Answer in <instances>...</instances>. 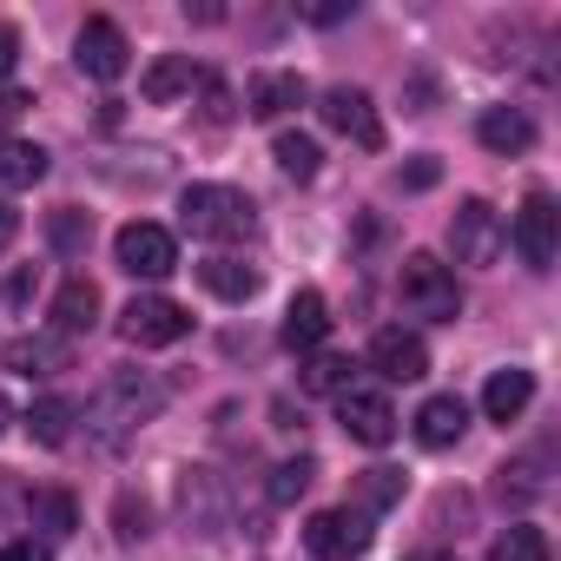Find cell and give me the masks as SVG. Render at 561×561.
Here are the masks:
<instances>
[{
  "mask_svg": "<svg viewBox=\"0 0 561 561\" xmlns=\"http://www.w3.org/2000/svg\"><path fill=\"white\" fill-rule=\"evenodd\" d=\"M179 218H185V231H192V238H218V244H231V238H251V231H257V205H251L238 185H185Z\"/></svg>",
  "mask_w": 561,
  "mask_h": 561,
  "instance_id": "obj_2",
  "label": "cell"
},
{
  "mask_svg": "<svg viewBox=\"0 0 561 561\" xmlns=\"http://www.w3.org/2000/svg\"><path fill=\"white\" fill-rule=\"evenodd\" d=\"M476 139H482L489 152L515 159V152H528V146H535V119H528L522 106H489V113L476 119Z\"/></svg>",
  "mask_w": 561,
  "mask_h": 561,
  "instance_id": "obj_17",
  "label": "cell"
},
{
  "mask_svg": "<svg viewBox=\"0 0 561 561\" xmlns=\"http://www.w3.org/2000/svg\"><path fill=\"white\" fill-rule=\"evenodd\" d=\"M305 541L318 561H357L370 548V515L364 508H324V515H311Z\"/></svg>",
  "mask_w": 561,
  "mask_h": 561,
  "instance_id": "obj_8",
  "label": "cell"
},
{
  "mask_svg": "<svg viewBox=\"0 0 561 561\" xmlns=\"http://www.w3.org/2000/svg\"><path fill=\"white\" fill-rule=\"evenodd\" d=\"M8 423H14V403H8V397H0V436H8Z\"/></svg>",
  "mask_w": 561,
  "mask_h": 561,
  "instance_id": "obj_43",
  "label": "cell"
},
{
  "mask_svg": "<svg viewBox=\"0 0 561 561\" xmlns=\"http://www.w3.org/2000/svg\"><path fill=\"white\" fill-rule=\"evenodd\" d=\"M185 331H192L185 305H172V298H159V291H146V298H133V305L119 311V337L139 344V351H165V344H179Z\"/></svg>",
  "mask_w": 561,
  "mask_h": 561,
  "instance_id": "obj_7",
  "label": "cell"
},
{
  "mask_svg": "<svg viewBox=\"0 0 561 561\" xmlns=\"http://www.w3.org/2000/svg\"><path fill=\"white\" fill-rule=\"evenodd\" d=\"M47 179V152L34 139H0V185L8 192H27Z\"/></svg>",
  "mask_w": 561,
  "mask_h": 561,
  "instance_id": "obj_24",
  "label": "cell"
},
{
  "mask_svg": "<svg viewBox=\"0 0 561 561\" xmlns=\"http://www.w3.org/2000/svg\"><path fill=\"white\" fill-rule=\"evenodd\" d=\"M390 502H403V469H364V476H357V508L377 515V508H390Z\"/></svg>",
  "mask_w": 561,
  "mask_h": 561,
  "instance_id": "obj_29",
  "label": "cell"
},
{
  "mask_svg": "<svg viewBox=\"0 0 561 561\" xmlns=\"http://www.w3.org/2000/svg\"><path fill=\"white\" fill-rule=\"evenodd\" d=\"M370 370H377L383 383H416V377H430V351H423L416 331L383 324V331L370 337Z\"/></svg>",
  "mask_w": 561,
  "mask_h": 561,
  "instance_id": "obj_11",
  "label": "cell"
},
{
  "mask_svg": "<svg viewBox=\"0 0 561 561\" xmlns=\"http://www.w3.org/2000/svg\"><path fill=\"white\" fill-rule=\"evenodd\" d=\"M198 93H205V106H198L205 126H225V119H231V87H225L218 73H198Z\"/></svg>",
  "mask_w": 561,
  "mask_h": 561,
  "instance_id": "obj_34",
  "label": "cell"
},
{
  "mask_svg": "<svg viewBox=\"0 0 561 561\" xmlns=\"http://www.w3.org/2000/svg\"><path fill=\"white\" fill-rule=\"evenodd\" d=\"M403 561H456V554H443V548H423V554H403Z\"/></svg>",
  "mask_w": 561,
  "mask_h": 561,
  "instance_id": "obj_42",
  "label": "cell"
},
{
  "mask_svg": "<svg viewBox=\"0 0 561 561\" xmlns=\"http://www.w3.org/2000/svg\"><path fill=\"white\" fill-rule=\"evenodd\" d=\"M449 251H456V264H495V257L508 251L502 211H495L489 198H462L456 218H449Z\"/></svg>",
  "mask_w": 561,
  "mask_h": 561,
  "instance_id": "obj_4",
  "label": "cell"
},
{
  "mask_svg": "<svg viewBox=\"0 0 561 561\" xmlns=\"http://www.w3.org/2000/svg\"><path fill=\"white\" fill-rule=\"evenodd\" d=\"M397 179H403V185H410V192H430V185H436V179H443V165H436V159H416V165H403V172H397Z\"/></svg>",
  "mask_w": 561,
  "mask_h": 561,
  "instance_id": "obj_35",
  "label": "cell"
},
{
  "mask_svg": "<svg viewBox=\"0 0 561 561\" xmlns=\"http://www.w3.org/2000/svg\"><path fill=\"white\" fill-rule=\"evenodd\" d=\"M548 489V476H541V456H522V462H508L502 469V482H495V495L502 502H528V495H541Z\"/></svg>",
  "mask_w": 561,
  "mask_h": 561,
  "instance_id": "obj_31",
  "label": "cell"
},
{
  "mask_svg": "<svg viewBox=\"0 0 561 561\" xmlns=\"http://www.w3.org/2000/svg\"><path fill=\"white\" fill-rule=\"evenodd\" d=\"M113 257H119L126 277H172L179 271V238L165 225H152V218H133V225H119Z\"/></svg>",
  "mask_w": 561,
  "mask_h": 561,
  "instance_id": "obj_5",
  "label": "cell"
},
{
  "mask_svg": "<svg viewBox=\"0 0 561 561\" xmlns=\"http://www.w3.org/2000/svg\"><path fill=\"white\" fill-rule=\"evenodd\" d=\"M311 482H318V462H311V456H298V462H277V469H271V508H291V502H298Z\"/></svg>",
  "mask_w": 561,
  "mask_h": 561,
  "instance_id": "obj_28",
  "label": "cell"
},
{
  "mask_svg": "<svg viewBox=\"0 0 561 561\" xmlns=\"http://www.w3.org/2000/svg\"><path fill=\"white\" fill-rule=\"evenodd\" d=\"M311 21H318V27H337V21H351V0H318V8H311Z\"/></svg>",
  "mask_w": 561,
  "mask_h": 561,
  "instance_id": "obj_38",
  "label": "cell"
},
{
  "mask_svg": "<svg viewBox=\"0 0 561 561\" xmlns=\"http://www.w3.org/2000/svg\"><path fill=\"white\" fill-rule=\"evenodd\" d=\"M27 298H34V271L21 264V271L8 277V305H27Z\"/></svg>",
  "mask_w": 561,
  "mask_h": 561,
  "instance_id": "obj_40",
  "label": "cell"
},
{
  "mask_svg": "<svg viewBox=\"0 0 561 561\" xmlns=\"http://www.w3.org/2000/svg\"><path fill=\"white\" fill-rule=\"evenodd\" d=\"M0 561H54V548L27 535V541H8V548H0Z\"/></svg>",
  "mask_w": 561,
  "mask_h": 561,
  "instance_id": "obj_36",
  "label": "cell"
},
{
  "mask_svg": "<svg viewBox=\"0 0 561 561\" xmlns=\"http://www.w3.org/2000/svg\"><path fill=\"white\" fill-rule=\"evenodd\" d=\"M430 106H436V80L416 73V80H410V113H430Z\"/></svg>",
  "mask_w": 561,
  "mask_h": 561,
  "instance_id": "obj_37",
  "label": "cell"
},
{
  "mask_svg": "<svg viewBox=\"0 0 561 561\" xmlns=\"http://www.w3.org/2000/svg\"><path fill=\"white\" fill-rule=\"evenodd\" d=\"M73 60H80V73H87V80H119V73L133 67V47H126L119 21L93 14V21L80 27V41H73Z\"/></svg>",
  "mask_w": 561,
  "mask_h": 561,
  "instance_id": "obj_9",
  "label": "cell"
},
{
  "mask_svg": "<svg viewBox=\"0 0 561 561\" xmlns=\"http://www.w3.org/2000/svg\"><path fill=\"white\" fill-rule=\"evenodd\" d=\"M271 159H277V172H285V179H318L324 172V146L311 139V133H277V146H271Z\"/></svg>",
  "mask_w": 561,
  "mask_h": 561,
  "instance_id": "obj_25",
  "label": "cell"
},
{
  "mask_svg": "<svg viewBox=\"0 0 561 561\" xmlns=\"http://www.w3.org/2000/svg\"><path fill=\"white\" fill-rule=\"evenodd\" d=\"M285 351H318L324 337H331V305H324V291H298L291 305H285Z\"/></svg>",
  "mask_w": 561,
  "mask_h": 561,
  "instance_id": "obj_15",
  "label": "cell"
},
{
  "mask_svg": "<svg viewBox=\"0 0 561 561\" xmlns=\"http://www.w3.org/2000/svg\"><path fill=\"white\" fill-rule=\"evenodd\" d=\"M179 508H185V522H192L198 535H225V522H231V495H225V482H218L211 469H185Z\"/></svg>",
  "mask_w": 561,
  "mask_h": 561,
  "instance_id": "obj_13",
  "label": "cell"
},
{
  "mask_svg": "<svg viewBox=\"0 0 561 561\" xmlns=\"http://www.w3.org/2000/svg\"><path fill=\"white\" fill-rule=\"evenodd\" d=\"M508 244L522 251V264H528V271H554L561 211H554V198H548V192H528V198H522V211L508 218Z\"/></svg>",
  "mask_w": 561,
  "mask_h": 561,
  "instance_id": "obj_6",
  "label": "cell"
},
{
  "mask_svg": "<svg viewBox=\"0 0 561 561\" xmlns=\"http://www.w3.org/2000/svg\"><path fill=\"white\" fill-rule=\"evenodd\" d=\"M14 60H21V34H14V27H0V80L14 73Z\"/></svg>",
  "mask_w": 561,
  "mask_h": 561,
  "instance_id": "obj_39",
  "label": "cell"
},
{
  "mask_svg": "<svg viewBox=\"0 0 561 561\" xmlns=\"http://www.w3.org/2000/svg\"><path fill=\"white\" fill-rule=\"evenodd\" d=\"M0 357H8V370H21V377H54V370L73 364V344H67L60 331H54V337H14Z\"/></svg>",
  "mask_w": 561,
  "mask_h": 561,
  "instance_id": "obj_18",
  "label": "cell"
},
{
  "mask_svg": "<svg viewBox=\"0 0 561 561\" xmlns=\"http://www.w3.org/2000/svg\"><path fill=\"white\" fill-rule=\"evenodd\" d=\"M146 522H152V515H146V502H139V495H119V502H113V535H119V541H139V535H152Z\"/></svg>",
  "mask_w": 561,
  "mask_h": 561,
  "instance_id": "obj_33",
  "label": "cell"
},
{
  "mask_svg": "<svg viewBox=\"0 0 561 561\" xmlns=\"http://www.w3.org/2000/svg\"><path fill=\"white\" fill-rule=\"evenodd\" d=\"M73 423H80V403H73V397H41V403L27 410V436H34L41 449H60V443L73 436Z\"/></svg>",
  "mask_w": 561,
  "mask_h": 561,
  "instance_id": "obj_23",
  "label": "cell"
},
{
  "mask_svg": "<svg viewBox=\"0 0 561 561\" xmlns=\"http://www.w3.org/2000/svg\"><path fill=\"white\" fill-rule=\"evenodd\" d=\"M192 87H198V67H192L185 54H165V60H152V67H146V80H139L146 106H172V100H185Z\"/></svg>",
  "mask_w": 561,
  "mask_h": 561,
  "instance_id": "obj_22",
  "label": "cell"
},
{
  "mask_svg": "<svg viewBox=\"0 0 561 561\" xmlns=\"http://www.w3.org/2000/svg\"><path fill=\"white\" fill-rule=\"evenodd\" d=\"M311 100V87H305V73H257L251 80V119H285V113H298Z\"/></svg>",
  "mask_w": 561,
  "mask_h": 561,
  "instance_id": "obj_16",
  "label": "cell"
},
{
  "mask_svg": "<svg viewBox=\"0 0 561 561\" xmlns=\"http://www.w3.org/2000/svg\"><path fill=\"white\" fill-rule=\"evenodd\" d=\"M528 403H535V377H528V370H495V377L482 383V416L502 423V430H508Z\"/></svg>",
  "mask_w": 561,
  "mask_h": 561,
  "instance_id": "obj_19",
  "label": "cell"
},
{
  "mask_svg": "<svg viewBox=\"0 0 561 561\" xmlns=\"http://www.w3.org/2000/svg\"><path fill=\"white\" fill-rule=\"evenodd\" d=\"M462 430H469V403L462 397H430L416 410V443L423 449H449V443H462Z\"/></svg>",
  "mask_w": 561,
  "mask_h": 561,
  "instance_id": "obj_20",
  "label": "cell"
},
{
  "mask_svg": "<svg viewBox=\"0 0 561 561\" xmlns=\"http://www.w3.org/2000/svg\"><path fill=\"white\" fill-rule=\"evenodd\" d=\"M489 561H548V535L535 522H508L495 541H489Z\"/></svg>",
  "mask_w": 561,
  "mask_h": 561,
  "instance_id": "obj_27",
  "label": "cell"
},
{
  "mask_svg": "<svg viewBox=\"0 0 561 561\" xmlns=\"http://www.w3.org/2000/svg\"><path fill=\"white\" fill-rule=\"evenodd\" d=\"M47 244H54L60 257H87V244H93V211H80V205L47 211Z\"/></svg>",
  "mask_w": 561,
  "mask_h": 561,
  "instance_id": "obj_26",
  "label": "cell"
},
{
  "mask_svg": "<svg viewBox=\"0 0 561 561\" xmlns=\"http://www.w3.org/2000/svg\"><path fill=\"white\" fill-rule=\"evenodd\" d=\"M337 423L364 443V449H383V443H397V410H390V397L383 390H364V383H351L344 397H337Z\"/></svg>",
  "mask_w": 561,
  "mask_h": 561,
  "instance_id": "obj_10",
  "label": "cell"
},
{
  "mask_svg": "<svg viewBox=\"0 0 561 561\" xmlns=\"http://www.w3.org/2000/svg\"><path fill=\"white\" fill-rule=\"evenodd\" d=\"M324 126H337L344 139H357L364 152L383 146V119H377V106H370L364 87H331V93H324Z\"/></svg>",
  "mask_w": 561,
  "mask_h": 561,
  "instance_id": "obj_12",
  "label": "cell"
},
{
  "mask_svg": "<svg viewBox=\"0 0 561 561\" xmlns=\"http://www.w3.org/2000/svg\"><path fill=\"white\" fill-rule=\"evenodd\" d=\"M14 231H21V211H14L8 198H0V251H8V244H14Z\"/></svg>",
  "mask_w": 561,
  "mask_h": 561,
  "instance_id": "obj_41",
  "label": "cell"
},
{
  "mask_svg": "<svg viewBox=\"0 0 561 561\" xmlns=\"http://www.w3.org/2000/svg\"><path fill=\"white\" fill-rule=\"evenodd\" d=\"M93 324H100V285H93L87 271H73L67 285L54 291V331L73 344V337H80V331H93Z\"/></svg>",
  "mask_w": 561,
  "mask_h": 561,
  "instance_id": "obj_14",
  "label": "cell"
},
{
  "mask_svg": "<svg viewBox=\"0 0 561 561\" xmlns=\"http://www.w3.org/2000/svg\"><path fill=\"white\" fill-rule=\"evenodd\" d=\"M165 410V383L159 377H146V370H113L106 383H100V397L87 403V430L106 443V449H119L133 430H146L152 416Z\"/></svg>",
  "mask_w": 561,
  "mask_h": 561,
  "instance_id": "obj_1",
  "label": "cell"
},
{
  "mask_svg": "<svg viewBox=\"0 0 561 561\" xmlns=\"http://www.w3.org/2000/svg\"><path fill=\"white\" fill-rule=\"evenodd\" d=\"M397 291H403V305H410L416 318H430V324H456V318H462V285H456V271H449L443 257H430V251H410V257H403Z\"/></svg>",
  "mask_w": 561,
  "mask_h": 561,
  "instance_id": "obj_3",
  "label": "cell"
},
{
  "mask_svg": "<svg viewBox=\"0 0 561 561\" xmlns=\"http://www.w3.org/2000/svg\"><path fill=\"white\" fill-rule=\"evenodd\" d=\"M305 390H324V397H344L351 390V357H318L305 370Z\"/></svg>",
  "mask_w": 561,
  "mask_h": 561,
  "instance_id": "obj_32",
  "label": "cell"
},
{
  "mask_svg": "<svg viewBox=\"0 0 561 561\" xmlns=\"http://www.w3.org/2000/svg\"><path fill=\"white\" fill-rule=\"evenodd\" d=\"M34 522L60 541V535H73V528H80V508H73V495H67V489H41V495H34Z\"/></svg>",
  "mask_w": 561,
  "mask_h": 561,
  "instance_id": "obj_30",
  "label": "cell"
},
{
  "mask_svg": "<svg viewBox=\"0 0 561 561\" xmlns=\"http://www.w3.org/2000/svg\"><path fill=\"white\" fill-rule=\"evenodd\" d=\"M198 277H205V291H211V298H225V305L257 298V264H244V257H231V251L205 257V264H198Z\"/></svg>",
  "mask_w": 561,
  "mask_h": 561,
  "instance_id": "obj_21",
  "label": "cell"
}]
</instances>
